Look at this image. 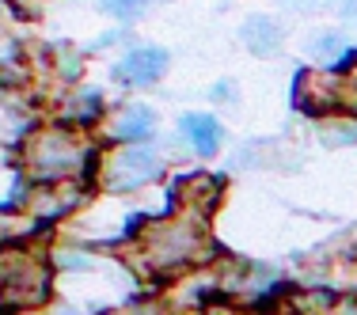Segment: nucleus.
<instances>
[{
    "label": "nucleus",
    "mask_w": 357,
    "mask_h": 315,
    "mask_svg": "<svg viewBox=\"0 0 357 315\" xmlns=\"http://www.w3.org/2000/svg\"><path fill=\"white\" fill-rule=\"evenodd\" d=\"M167 65H172L167 49L141 46V49H130V54L114 65V80L122 84V88H149V84L164 80Z\"/></svg>",
    "instance_id": "obj_6"
},
{
    "label": "nucleus",
    "mask_w": 357,
    "mask_h": 315,
    "mask_svg": "<svg viewBox=\"0 0 357 315\" xmlns=\"http://www.w3.org/2000/svg\"><path fill=\"white\" fill-rule=\"evenodd\" d=\"M217 198H220V183L209 178V175H194V178H186V183L178 186L183 209H194V213H202V217H209V213L217 209Z\"/></svg>",
    "instance_id": "obj_12"
},
{
    "label": "nucleus",
    "mask_w": 357,
    "mask_h": 315,
    "mask_svg": "<svg viewBox=\"0 0 357 315\" xmlns=\"http://www.w3.org/2000/svg\"><path fill=\"white\" fill-rule=\"evenodd\" d=\"M12 4H15V12H23V15H38L46 0H12Z\"/></svg>",
    "instance_id": "obj_18"
},
{
    "label": "nucleus",
    "mask_w": 357,
    "mask_h": 315,
    "mask_svg": "<svg viewBox=\"0 0 357 315\" xmlns=\"http://www.w3.org/2000/svg\"><path fill=\"white\" fill-rule=\"evenodd\" d=\"M23 171L35 186H57V183H80L96 171V148L80 130L61 122L38 125L23 141Z\"/></svg>",
    "instance_id": "obj_2"
},
{
    "label": "nucleus",
    "mask_w": 357,
    "mask_h": 315,
    "mask_svg": "<svg viewBox=\"0 0 357 315\" xmlns=\"http://www.w3.org/2000/svg\"><path fill=\"white\" fill-rule=\"evenodd\" d=\"M331 315H357V296H338V304Z\"/></svg>",
    "instance_id": "obj_17"
},
{
    "label": "nucleus",
    "mask_w": 357,
    "mask_h": 315,
    "mask_svg": "<svg viewBox=\"0 0 357 315\" xmlns=\"http://www.w3.org/2000/svg\"><path fill=\"white\" fill-rule=\"evenodd\" d=\"M164 175V156L156 144H126V148H110L96 164V178L107 194H133L141 186L156 183Z\"/></svg>",
    "instance_id": "obj_4"
},
{
    "label": "nucleus",
    "mask_w": 357,
    "mask_h": 315,
    "mask_svg": "<svg viewBox=\"0 0 357 315\" xmlns=\"http://www.w3.org/2000/svg\"><path fill=\"white\" fill-rule=\"evenodd\" d=\"M103 8L114 15L118 23H133L149 12V0H103Z\"/></svg>",
    "instance_id": "obj_14"
},
{
    "label": "nucleus",
    "mask_w": 357,
    "mask_h": 315,
    "mask_svg": "<svg viewBox=\"0 0 357 315\" xmlns=\"http://www.w3.org/2000/svg\"><path fill=\"white\" fill-rule=\"evenodd\" d=\"M240 42L255 57H278L282 54V42H285V27L278 20H270V15H251L240 27Z\"/></svg>",
    "instance_id": "obj_9"
},
{
    "label": "nucleus",
    "mask_w": 357,
    "mask_h": 315,
    "mask_svg": "<svg viewBox=\"0 0 357 315\" xmlns=\"http://www.w3.org/2000/svg\"><path fill=\"white\" fill-rule=\"evenodd\" d=\"M54 293V266L31 243H0V308L35 312Z\"/></svg>",
    "instance_id": "obj_3"
},
{
    "label": "nucleus",
    "mask_w": 357,
    "mask_h": 315,
    "mask_svg": "<svg viewBox=\"0 0 357 315\" xmlns=\"http://www.w3.org/2000/svg\"><path fill=\"white\" fill-rule=\"evenodd\" d=\"M178 130H183V137L190 141V148L198 152V156H217L220 152V141H225V130H220V122L213 114H183L178 118Z\"/></svg>",
    "instance_id": "obj_10"
},
{
    "label": "nucleus",
    "mask_w": 357,
    "mask_h": 315,
    "mask_svg": "<svg viewBox=\"0 0 357 315\" xmlns=\"http://www.w3.org/2000/svg\"><path fill=\"white\" fill-rule=\"evenodd\" d=\"M319 137L327 144H335V148H342V144H357V122H354V118H331V122L319 125Z\"/></svg>",
    "instance_id": "obj_13"
},
{
    "label": "nucleus",
    "mask_w": 357,
    "mask_h": 315,
    "mask_svg": "<svg viewBox=\"0 0 357 315\" xmlns=\"http://www.w3.org/2000/svg\"><path fill=\"white\" fill-rule=\"evenodd\" d=\"M316 49H319V54H327V57H338V54L346 49V42L338 38V35H323V38L316 42Z\"/></svg>",
    "instance_id": "obj_16"
},
{
    "label": "nucleus",
    "mask_w": 357,
    "mask_h": 315,
    "mask_svg": "<svg viewBox=\"0 0 357 315\" xmlns=\"http://www.w3.org/2000/svg\"><path fill=\"white\" fill-rule=\"evenodd\" d=\"M209 315H259V312H243V308H213Z\"/></svg>",
    "instance_id": "obj_19"
},
{
    "label": "nucleus",
    "mask_w": 357,
    "mask_h": 315,
    "mask_svg": "<svg viewBox=\"0 0 357 315\" xmlns=\"http://www.w3.org/2000/svg\"><path fill=\"white\" fill-rule=\"evenodd\" d=\"M156 110L149 103H130L122 110H114V114L107 118L103 125V137L114 141V144H144L149 141V133L156 130Z\"/></svg>",
    "instance_id": "obj_7"
},
{
    "label": "nucleus",
    "mask_w": 357,
    "mask_h": 315,
    "mask_svg": "<svg viewBox=\"0 0 357 315\" xmlns=\"http://www.w3.org/2000/svg\"><path fill=\"white\" fill-rule=\"evenodd\" d=\"M20 84H27V72H23V65L4 61V57H0V91H12V88H20Z\"/></svg>",
    "instance_id": "obj_15"
},
{
    "label": "nucleus",
    "mask_w": 357,
    "mask_h": 315,
    "mask_svg": "<svg viewBox=\"0 0 357 315\" xmlns=\"http://www.w3.org/2000/svg\"><path fill=\"white\" fill-rule=\"evenodd\" d=\"M296 103L308 114H350L357 118V69L335 76V72H304L296 80Z\"/></svg>",
    "instance_id": "obj_5"
},
{
    "label": "nucleus",
    "mask_w": 357,
    "mask_h": 315,
    "mask_svg": "<svg viewBox=\"0 0 357 315\" xmlns=\"http://www.w3.org/2000/svg\"><path fill=\"white\" fill-rule=\"evenodd\" d=\"M133 262L144 270L149 277H183L190 270L206 266L213 254V236H209V217L194 209L178 206L167 217H156L137 232L133 240Z\"/></svg>",
    "instance_id": "obj_1"
},
{
    "label": "nucleus",
    "mask_w": 357,
    "mask_h": 315,
    "mask_svg": "<svg viewBox=\"0 0 357 315\" xmlns=\"http://www.w3.org/2000/svg\"><path fill=\"white\" fill-rule=\"evenodd\" d=\"M61 118H65V122H73V130H76V125L99 122V118H103V91L88 88V84L73 88L69 95H65V103H61Z\"/></svg>",
    "instance_id": "obj_11"
},
{
    "label": "nucleus",
    "mask_w": 357,
    "mask_h": 315,
    "mask_svg": "<svg viewBox=\"0 0 357 315\" xmlns=\"http://www.w3.org/2000/svg\"><path fill=\"white\" fill-rule=\"evenodd\" d=\"M84 198L80 183H57V186H35L27 198V213L38 220H57L65 213H73Z\"/></svg>",
    "instance_id": "obj_8"
}]
</instances>
